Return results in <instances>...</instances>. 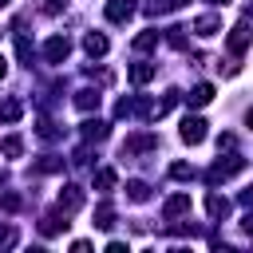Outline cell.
I'll use <instances>...</instances> for the list:
<instances>
[{
	"label": "cell",
	"mask_w": 253,
	"mask_h": 253,
	"mask_svg": "<svg viewBox=\"0 0 253 253\" xmlns=\"http://www.w3.org/2000/svg\"><path fill=\"white\" fill-rule=\"evenodd\" d=\"M245 170V158H237V154H229L225 162L217 158L213 166H210V174H206V182H225V178H233V174H241Z\"/></svg>",
	"instance_id": "6da1fadb"
},
{
	"label": "cell",
	"mask_w": 253,
	"mask_h": 253,
	"mask_svg": "<svg viewBox=\"0 0 253 253\" xmlns=\"http://www.w3.org/2000/svg\"><path fill=\"white\" fill-rule=\"evenodd\" d=\"M178 134H182V142H186V146H198V142L206 138V119H198V115H186Z\"/></svg>",
	"instance_id": "7a4b0ae2"
},
{
	"label": "cell",
	"mask_w": 253,
	"mask_h": 253,
	"mask_svg": "<svg viewBox=\"0 0 253 253\" xmlns=\"http://www.w3.org/2000/svg\"><path fill=\"white\" fill-rule=\"evenodd\" d=\"M103 12H107V20H111V24H126V20L138 12V0H107V8H103Z\"/></svg>",
	"instance_id": "3957f363"
},
{
	"label": "cell",
	"mask_w": 253,
	"mask_h": 253,
	"mask_svg": "<svg viewBox=\"0 0 253 253\" xmlns=\"http://www.w3.org/2000/svg\"><path fill=\"white\" fill-rule=\"evenodd\" d=\"M71 55V43H67V36H51L47 43H43V59L47 63H63Z\"/></svg>",
	"instance_id": "277c9868"
},
{
	"label": "cell",
	"mask_w": 253,
	"mask_h": 253,
	"mask_svg": "<svg viewBox=\"0 0 253 253\" xmlns=\"http://www.w3.org/2000/svg\"><path fill=\"white\" fill-rule=\"evenodd\" d=\"M79 206H83V190H79V186H71V182H67V186H63V190H59V213H75V210H79Z\"/></svg>",
	"instance_id": "5b68a950"
},
{
	"label": "cell",
	"mask_w": 253,
	"mask_h": 253,
	"mask_svg": "<svg viewBox=\"0 0 253 253\" xmlns=\"http://www.w3.org/2000/svg\"><path fill=\"white\" fill-rule=\"evenodd\" d=\"M182 213H190V194H174V198H166L162 217H166V221H174V217H182Z\"/></svg>",
	"instance_id": "8992f818"
},
{
	"label": "cell",
	"mask_w": 253,
	"mask_h": 253,
	"mask_svg": "<svg viewBox=\"0 0 253 253\" xmlns=\"http://www.w3.org/2000/svg\"><path fill=\"white\" fill-rule=\"evenodd\" d=\"M150 146H158V138H154V134H134V138H126V142H123V158L142 154V150H150Z\"/></svg>",
	"instance_id": "52a82bcc"
},
{
	"label": "cell",
	"mask_w": 253,
	"mask_h": 253,
	"mask_svg": "<svg viewBox=\"0 0 253 253\" xmlns=\"http://www.w3.org/2000/svg\"><path fill=\"white\" fill-rule=\"evenodd\" d=\"M249 40H253V32H249V24H237V28L229 32V51H233V55H241V51L249 47Z\"/></svg>",
	"instance_id": "ba28073f"
},
{
	"label": "cell",
	"mask_w": 253,
	"mask_h": 253,
	"mask_svg": "<svg viewBox=\"0 0 253 253\" xmlns=\"http://www.w3.org/2000/svg\"><path fill=\"white\" fill-rule=\"evenodd\" d=\"M107 134H111V126H107L103 119H87V123H83V138H87V142H103Z\"/></svg>",
	"instance_id": "9c48e42d"
},
{
	"label": "cell",
	"mask_w": 253,
	"mask_h": 253,
	"mask_svg": "<svg viewBox=\"0 0 253 253\" xmlns=\"http://www.w3.org/2000/svg\"><path fill=\"white\" fill-rule=\"evenodd\" d=\"M83 47H87V55H107L111 43H107L103 32H87V36H83Z\"/></svg>",
	"instance_id": "30bf717a"
},
{
	"label": "cell",
	"mask_w": 253,
	"mask_h": 253,
	"mask_svg": "<svg viewBox=\"0 0 253 253\" xmlns=\"http://www.w3.org/2000/svg\"><path fill=\"white\" fill-rule=\"evenodd\" d=\"M206 213L217 221V217H225L229 213V198H221V194H206Z\"/></svg>",
	"instance_id": "8fae6325"
},
{
	"label": "cell",
	"mask_w": 253,
	"mask_h": 253,
	"mask_svg": "<svg viewBox=\"0 0 253 253\" xmlns=\"http://www.w3.org/2000/svg\"><path fill=\"white\" fill-rule=\"evenodd\" d=\"M63 229H67V221H63L59 213H47V217L40 221V233H43V237H59Z\"/></svg>",
	"instance_id": "7c38bea8"
},
{
	"label": "cell",
	"mask_w": 253,
	"mask_h": 253,
	"mask_svg": "<svg viewBox=\"0 0 253 253\" xmlns=\"http://www.w3.org/2000/svg\"><path fill=\"white\" fill-rule=\"evenodd\" d=\"M20 115H24V103L20 99H4L0 103V123H20Z\"/></svg>",
	"instance_id": "4fadbf2b"
},
{
	"label": "cell",
	"mask_w": 253,
	"mask_h": 253,
	"mask_svg": "<svg viewBox=\"0 0 253 253\" xmlns=\"http://www.w3.org/2000/svg\"><path fill=\"white\" fill-rule=\"evenodd\" d=\"M0 154H4V158H20V154H24V138H20V134L0 138Z\"/></svg>",
	"instance_id": "5bb4252c"
},
{
	"label": "cell",
	"mask_w": 253,
	"mask_h": 253,
	"mask_svg": "<svg viewBox=\"0 0 253 253\" xmlns=\"http://www.w3.org/2000/svg\"><path fill=\"white\" fill-rule=\"evenodd\" d=\"M194 32L198 36H213V32H221V20L217 16H198L194 20Z\"/></svg>",
	"instance_id": "9a60e30c"
},
{
	"label": "cell",
	"mask_w": 253,
	"mask_h": 253,
	"mask_svg": "<svg viewBox=\"0 0 253 253\" xmlns=\"http://www.w3.org/2000/svg\"><path fill=\"white\" fill-rule=\"evenodd\" d=\"M154 75H158L154 63H134V67H130V83H150Z\"/></svg>",
	"instance_id": "2e32d148"
},
{
	"label": "cell",
	"mask_w": 253,
	"mask_h": 253,
	"mask_svg": "<svg viewBox=\"0 0 253 253\" xmlns=\"http://www.w3.org/2000/svg\"><path fill=\"white\" fill-rule=\"evenodd\" d=\"M213 99V83H198L194 91H190V107H206Z\"/></svg>",
	"instance_id": "e0dca14e"
},
{
	"label": "cell",
	"mask_w": 253,
	"mask_h": 253,
	"mask_svg": "<svg viewBox=\"0 0 253 253\" xmlns=\"http://www.w3.org/2000/svg\"><path fill=\"white\" fill-rule=\"evenodd\" d=\"M75 107H79V111H95V107H99V91H91V87L75 91Z\"/></svg>",
	"instance_id": "ac0fdd59"
},
{
	"label": "cell",
	"mask_w": 253,
	"mask_h": 253,
	"mask_svg": "<svg viewBox=\"0 0 253 253\" xmlns=\"http://www.w3.org/2000/svg\"><path fill=\"white\" fill-rule=\"evenodd\" d=\"M126 198H130V202H146V198H150V186H146L142 178H130V182H126Z\"/></svg>",
	"instance_id": "d6986e66"
},
{
	"label": "cell",
	"mask_w": 253,
	"mask_h": 253,
	"mask_svg": "<svg viewBox=\"0 0 253 253\" xmlns=\"http://www.w3.org/2000/svg\"><path fill=\"white\" fill-rule=\"evenodd\" d=\"M182 4H186V0H150L146 12H150V16H166V12H178Z\"/></svg>",
	"instance_id": "ffe728a7"
},
{
	"label": "cell",
	"mask_w": 253,
	"mask_h": 253,
	"mask_svg": "<svg viewBox=\"0 0 253 253\" xmlns=\"http://www.w3.org/2000/svg\"><path fill=\"white\" fill-rule=\"evenodd\" d=\"M95 225H99V229H111V225H115V210H111V202H103V206L95 210Z\"/></svg>",
	"instance_id": "44dd1931"
},
{
	"label": "cell",
	"mask_w": 253,
	"mask_h": 253,
	"mask_svg": "<svg viewBox=\"0 0 253 253\" xmlns=\"http://www.w3.org/2000/svg\"><path fill=\"white\" fill-rule=\"evenodd\" d=\"M158 32H142V36H134V51H150V47H158Z\"/></svg>",
	"instance_id": "7402d4cb"
},
{
	"label": "cell",
	"mask_w": 253,
	"mask_h": 253,
	"mask_svg": "<svg viewBox=\"0 0 253 253\" xmlns=\"http://www.w3.org/2000/svg\"><path fill=\"white\" fill-rule=\"evenodd\" d=\"M16 51H20V59L32 67V40H28V36H16Z\"/></svg>",
	"instance_id": "603a6c76"
},
{
	"label": "cell",
	"mask_w": 253,
	"mask_h": 253,
	"mask_svg": "<svg viewBox=\"0 0 253 253\" xmlns=\"http://www.w3.org/2000/svg\"><path fill=\"white\" fill-rule=\"evenodd\" d=\"M174 103H178V91H166V95H162V103L154 107V115H166V111H174Z\"/></svg>",
	"instance_id": "cb8c5ba5"
},
{
	"label": "cell",
	"mask_w": 253,
	"mask_h": 253,
	"mask_svg": "<svg viewBox=\"0 0 253 253\" xmlns=\"http://www.w3.org/2000/svg\"><path fill=\"white\" fill-rule=\"evenodd\" d=\"M170 178L186 182V178H194V166H186V162H174V166H170Z\"/></svg>",
	"instance_id": "d4e9b609"
},
{
	"label": "cell",
	"mask_w": 253,
	"mask_h": 253,
	"mask_svg": "<svg viewBox=\"0 0 253 253\" xmlns=\"http://www.w3.org/2000/svg\"><path fill=\"white\" fill-rule=\"evenodd\" d=\"M95 186H99V190L107 194V190L115 186V170H99V174H95Z\"/></svg>",
	"instance_id": "484cf974"
},
{
	"label": "cell",
	"mask_w": 253,
	"mask_h": 253,
	"mask_svg": "<svg viewBox=\"0 0 253 253\" xmlns=\"http://www.w3.org/2000/svg\"><path fill=\"white\" fill-rule=\"evenodd\" d=\"M0 206H4V210H8V213H12V210H20V206H24V198H20V194H12V190H8V194H0Z\"/></svg>",
	"instance_id": "4316f807"
},
{
	"label": "cell",
	"mask_w": 253,
	"mask_h": 253,
	"mask_svg": "<svg viewBox=\"0 0 253 253\" xmlns=\"http://www.w3.org/2000/svg\"><path fill=\"white\" fill-rule=\"evenodd\" d=\"M182 32H186V28H170V36H166V40H170L174 47H186V36H182Z\"/></svg>",
	"instance_id": "83f0119b"
},
{
	"label": "cell",
	"mask_w": 253,
	"mask_h": 253,
	"mask_svg": "<svg viewBox=\"0 0 253 253\" xmlns=\"http://www.w3.org/2000/svg\"><path fill=\"white\" fill-rule=\"evenodd\" d=\"M67 8V0H43V12L47 16H55V12H63Z\"/></svg>",
	"instance_id": "f1b7e54d"
},
{
	"label": "cell",
	"mask_w": 253,
	"mask_h": 253,
	"mask_svg": "<svg viewBox=\"0 0 253 253\" xmlns=\"http://www.w3.org/2000/svg\"><path fill=\"white\" fill-rule=\"evenodd\" d=\"M12 241H16V229H12V225H0V249L12 245Z\"/></svg>",
	"instance_id": "f546056e"
},
{
	"label": "cell",
	"mask_w": 253,
	"mask_h": 253,
	"mask_svg": "<svg viewBox=\"0 0 253 253\" xmlns=\"http://www.w3.org/2000/svg\"><path fill=\"white\" fill-rule=\"evenodd\" d=\"M233 142H237L233 134H221V138H217V150H233Z\"/></svg>",
	"instance_id": "4dcf8cb0"
},
{
	"label": "cell",
	"mask_w": 253,
	"mask_h": 253,
	"mask_svg": "<svg viewBox=\"0 0 253 253\" xmlns=\"http://www.w3.org/2000/svg\"><path fill=\"white\" fill-rule=\"evenodd\" d=\"M59 166H63L59 158H43V162H40V170H43V174H47V170H59Z\"/></svg>",
	"instance_id": "1f68e13d"
},
{
	"label": "cell",
	"mask_w": 253,
	"mask_h": 253,
	"mask_svg": "<svg viewBox=\"0 0 253 253\" xmlns=\"http://www.w3.org/2000/svg\"><path fill=\"white\" fill-rule=\"evenodd\" d=\"M241 229H245V233L253 237V213H245V221H241Z\"/></svg>",
	"instance_id": "d6a6232c"
},
{
	"label": "cell",
	"mask_w": 253,
	"mask_h": 253,
	"mask_svg": "<svg viewBox=\"0 0 253 253\" xmlns=\"http://www.w3.org/2000/svg\"><path fill=\"white\" fill-rule=\"evenodd\" d=\"M241 206H253V190H241Z\"/></svg>",
	"instance_id": "836d02e7"
},
{
	"label": "cell",
	"mask_w": 253,
	"mask_h": 253,
	"mask_svg": "<svg viewBox=\"0 0 253 253\" xmlns=\"http://www.w3.org/2000/svg\"><path fill=\"white\" fill-rule=\"evenodd\" d=\"M4 75H8V59L0 55V79H4Z\"/></svg>",
	"instance_id": "e575fe53"
},
{
	"label": "cell",
	"mask_w": 253,
	"mask_h": 253,
	"mask_svg": "<svg viewBox=\"0 0 253 253\" xmlns=\"http://www.w3.org/2000/svg\"><path fill=\"white\" fill-rule=\"evenodd\" d=\"M8 4H12V0H0V8H8Z\"/></svg>",
	"instance_id": "d590c367"
},
{
	"label": "cell",
	"mask_w": 253,
	"mask_h": 253,
	"mask_svg": "<svg viewBox=\"0 0 253 253\" xmlns=\"http://www.w3.org/2000/svg\"><path fill=\"white\" fill-rule=\"evenodd\" d=\"M210 4H225V0H210Z\"/></svg>",
	"instance_id": "8d00e7d4"
},
{
	"label": "cell",
	"mask_w": 253,
	"mask_h": 253,
	"mask_svg": "<svg viewBox=\"0 0 253 253\" xmlns=\"http://www.w3.org/2000/svg\"><path fill=\"white\" fill-rule=\"evenodd\" d=\"M249 126H253V111H249Z\"/></svg>",
	"instance_id": "74e56055"
}]
</instances>
